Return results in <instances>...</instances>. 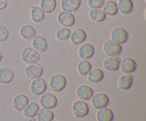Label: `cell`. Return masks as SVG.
<instances>
[{
    "label": "cell",
    "mask_w": 146,
    "mask_h": 121,
    "mask_svg": "<svg viewBox=\"0 0 146 121\" xmlns=\"http://www.w3.org/2000/svg\"><path fill=\"white\" fill-rule=\"evenodd\" d=\"M44 72V69L38 62L30 64L25 69V74L30 79H36L41 77Z\"/></svg>",
    "instance_id": "cell-9"
},
{
    "label": "cell",
    "mask_w": 146,
    "mask_h": 121,
    "mask_svg": "<svg viewBox=\"0 0 146 121\" xmlns=\"http://www.w3.org/2000/svg\"><path fill=\"white\" fill-rule=\"evenodd\" d=\"M103 11L105 12V14L108 16H115L118 14V4L116 1H113V0H108V1H105L104 6H103Z\"/></svg>",
    "instance_id": "cell-22"
},
{
    "label": "cell",
    "mask_w": 146,
    "mask_h": 121,
    "mask_svg": "<svg viewBox=\"0 0 146 121\" xmlns=\"http://www.w3.org/2000/svg\"><path fill=\"white\" fill-rule=\"evenodd\" d=\"M111 38L112 41L119 44H124L128 41L129 34L128 31L123 28L118 27L114 28L111 33Z\"/></svg>",
    "instance_id": "cell-6"
},
{
    "label": "cell",
    "mask_w": 146,
    "mask_h": 121,
    "mask_svg": "<svg viewBox=\"0 0 146 121\" xmlns=\"http://www.w3.org/2000/svg\"><path fill=\"white\" fill-rule=\"evenodd\" d=\"M94 94L93 89L88 85H81L76 90L77 96L83 101H89Z\"/></svg>",
    "instance_id": "cell-15"
},
{
    "label": "cell",
    "mask_w": 146,
    "mask_h": 121,
    "mask_svg": "<svg viewBox=\"0 0 146 121\" xmlns=\"http://www.w3.org/2000/svg\"><path fill=\"white\" fill-rule=\"evenodd\" d=\"M40 109L38 105L35 102H31L29 103L28 105L24 109V116L29 118H32L36 116L37 113L39 111Z\"/></svg>",
    "instance_id": "cell-26"
},
{
    "label": "cell",
    "mask_w": 146,
    "mask_h": 121,
    "mask_svg": "<svg viewBox=\"0 0 146 121\" xmlns=\"http://www.w3.org/2000/svg\"><path fill=\"white\" fill-rule=\"evenodd\" d=\"M40 103L44 109H54L58 104L57 98L54 94L47 92L44 93L40 98Z\"/></svg>",
    "instance_id": "cell-5"
},
{
    "label": "cell",
    "mask_w": 146,
    "mask_h": 121,
    "mask_svg": "<svg viewBox=\"0 0 146 121\" xmlns=\"http://www.w3.org/2000/svg\"><path fill=\"white\" fill-rule=\"evenodd\" d=\"M8 5V1L7 0H0V11L4 10L7 8Z\"/></svg>",
    "instance_id": "cell-35"
},
{
    "label": "cell",
    "mask_w": 146,
    "mask_h": 121,
    "mask_svg": "<svg viewBox=\"0 0 146 121\" xmlns=\"http://www.w3.org/2000/svg\"><path fill=\"white\" fill-rule=\"evenodd\" d=\"M51 121H57V120H51Z\"/></svg>",
    "instance_id": "cell-37"
},
{
    "label": "cell",
    "mask_w": 146,
    "mask_h": 121,
    "mask_svg": "<svg viewBox=\"0 0 146 121\" xmlns=\"http://www.w3.org/2000/svg\"><path fill=\"white\" fill-rule=\"evenodd\" d=\"M81 5V0H61V7L63 11L73 13L76 11Z\"/></svg>",
    "instance_id": "cell-16"
},
{
    "label": "cell",
    "mask_w": 146,
    "mask_h": 121,
    "mask_svg": "<svg viewBox=\"0 0 146 121\" xmlns=\"http://www.w3.org/2000/svg\"><path fill=\"white\" fill-rule=\"evenodd\" d=\"M121 60L118 57H109L104 61V67L108 72H115L118 70L121 65Z\"/></svg>",
    "instance_id": "cell-12"
},
{
    "label": "cell",
    "mask_w": 146,
    "mask_h": 121,
    "mask_svg": "<svg viewBox=\"0 0 146 121\" xmlns=\"http://www.w3.org/2000/svg\"><path fill=\"white\" fill-rule=\"evenodd\" d=\"M2 59H3V52H2V51L0 50V62H1Z\"/></svg>",
    "instance_id": "cell-36"
},
{
    "label": "cell",
    "mask_w": 146,
    "mask_h": 121,
    "mask_svg": "<svg viewBox=\"0 0 146 121\" xmlns=\"http://www.w3.org/2000/svg\"><path fill=\"white\" fill-rule=\"evenodd\" d=\"M96 118L98 121H113V112L107 107L100 109L96 113Z\"/></svg>",
    "instance_id": "cell-20"
},
{
    "label": "cell",
    "mask_w": 146,
    "mask_h": 121,
    "mask_svg": "<svg viewBox=\"0 0 146 121\" xmlns=\"http://www.w3.org/2000/svg\"><path fill=\"white\" fill-rule=\"evenodd\" d=\"M133 82V76L131 74H125L118 79V88L122 91H127L131 87Z\"/></svg>",
    "instance_id": "cell-18"
},
{
    "label": "cell",
    "mask_w": 146,
    "mask_h": 121,
    "mask_svg": "<svg viewBox=\"0 0 146 121\" xmlns=\"http://www.w3.org/2000/svg\"><path fill=\"white\" fill-rule=\"evenodd\" d=\"M120 68L124 74H131L136 70L137 62L133 58H125L121 61Z\"/></svg>",
    "instance_id": "cell-13"
},
{
    "label": "cell",
    "mask_w": 146,
    "mask_h": 121,
    "mask_svg": "<svg viewBox=\"0 0 146 121\" xmlns=\"http://www.w3.org/2000/svg\"><path fill=\"white\" fill-rule=\"evenodd\" d=\"M29 103L28 96L24 94H19L13 100V107L17 111H21Z\"/></svg>",
    "instance_id": "cell-17"
},
{
    "label": "cell",
    "mask_w": 146,
    "mask_h": 121,
    "mask_svg": "<svg viewBox=\"0 0 146 121\" xmlns=\"http://www.w3.org/2000/svg\"><path fill=\"white\" fill-rule=\"evenodd\" d=\"M91 104L96 109L107 107L109 103V97L104 93H97L91 98Z\"/></svg>",
    "instance_id": "cell-8"
},
{
    "label": "cell",
    "mask_w": 146,
    "mask_h": 121,
    "mask_svg": "<svg viewBox=\"0 0 146 121\" xmlns=\"http://www.w3.org/2000/svg\"><path fill=\"white\" fill-rule=\"evenodd\" d=\"M32 47L38 52H45L48 49L47 40L41 35H37L33 38Z\"/></svg>",
    "instance_id": "cell-14"
},
{
    "label": "cell",
    "mask_w": 146,
    "mask_h": 121,
    "mask_svg": "<svg viewBox=\"0 0 146 121\" xmlns=\"http://www.w3.org/2000/svg\"><path fill=\"white\" fill-rule=\"evenodd\" d=\"M117 4H118V10L123 14L128 15L133 11L134 5L132 0H119Z\"/></svg>",
    "instance_id": "cell-23"
},
{
    "label": "cell",
    "mask_w": 146,
    "mask_h": 121,
    "mask_svg": "<svg viewBox=\"0 0 146 121\" xmlns=\"http://www.w3.org/2000/svg\"><path fill=\"white\" fill-rule=\"evenodd\" d=\"M9 36V30L4 24H0V42H4Z\"/></svg>",
    "instance_id": "cell-34"
},
{
    "label": "cell",
    "mask_w": 146,
    "mask_h": 121,
    "mask_svg": "<svg viewBox=\"0 0 146 121\" xmlns=\"http://www.w3.org/2000/svg\"><path fill=\"white\" fill-rule=\"evenodd\" d=\"M71 34V29H69L67 27L61 28L56 31V37L57 39L60 41H65L70 38Z\"/></svg>",
    "instance_id": "cell-32"
},
{
    "label": "cell",
    "mask_w": 146,
    "mask_h": 121,
    "mask_svg": "<svg viewBox=\"0 0 146 121\" xmlns=\"http://www.w3.org/2000/svg\"><path fill=\"white\" fill-rule=\"evenodd\" d=\"M14 72L9 67H3L0 69V83L7 84L14 80Z\"/></svg>",
    "instance_id": "cell-19"
},
{
    "label": "cell",
    "mask_w": 146,
    "mask_h": 121,
    "mask_svg": "<svg viewBox=\"0 0 146 121\" xmlns=\"http://www.w3.org/2000/svg\"><path fill=\"white\" fill-rule=\"evenodd\" d=\"M95 52V48L91 44L86 43L81 45L79 48L78 56L83 60H88L93 58Z\"/></svg>",
    "instance_id": "cell-11"
},
{
    "label": "cell",
    "mask_w": 146,
    "mask_h": 121,
    "mask_svg": "<svg viewBox=\"0 0 146 121\" xmlns=\"http://www.w3.org/2000/svg\"><path fill=\"white\" fill-rule=\"evenodd\" d=\"M38 121H51L54 118V113L51 109H42L37 113Z\"/></svg>",
    "instance_id": "cell-28"
},
{
    "label": "cell",
    "mask_w": 146,
    "mask_h": 121,
    "mask_svg": "<svg viewBox=\"0 0 146 121\" xmlns=\"http://www.w3.org/2000/svg\"><path fill=\"white\" fill-rule=\"evenodd\" d=\"M56 0H41V9L46 14H51L56 7Z\"/></svg>",
    "instance_id": "cell-30"
},
{
    "label": "cell",
    "mask_w": 146,
    "mask_h": 121,
    "mask_svg": "<svg viewBox=\"0 0 146 121\" xmlns=\"http://www.w3.org/2000/svg\"><path fill=\"white\" fill-rule=\"evenodd\" d=\"M58 22L65 27H71L75 24V16L71 12L63 11L58 14L57 16Z\"/></svg>",
    "instance_id": "cell-10"
},
{
    "label": "cell",
    "mask_w": 146,
    "mask_h": 121,
    "mask_svg": "<svg viewBox=\"0 0 146 121\" xmlns=\"http://www.w3.org/2000/svg\"><path fill=\"white\" fill-rule=\"evenodd\" d=\"M66 84V79L61 74H56L53 75L49 82L50 89L55 92H61L65 89Z\"/></svg>",
    "instance_id": "cell-2"
},
{
    "label": "cell",
    "mask_w": 146,
    "mask_h": 121,
    "mask_svg": "<svg viewBox=\"0 0 146 121\" xmlns=\"http://www.w3.org/2000/svg\"><path fill=\"white\" fill-rule=\"evenodd\" d=\"M105 1V0H88V5L92 9H98L102 8Z\"/></svg>",
    "instance_id": "cell-33"
},
{
    "label": "cell",
    "mask_w": 146,
    "mask_h": 121,
    "mask_svg": "<svg viewBox=\"0 0 146 121\" xmlns=\"http://www.w3.org/2000/svg\"><path fill=\"white\" fill-rule=\"evenodd\" d=\"M88 80L91 83H99L104 79V73L99 68L91 69L88 74Z\"/></svg>",
    "instance_id": "cell-24"
},
{
    "label": "cell",
    "mask_w": 146,
    "mask_h": 121,
    "mask_svg": "<svg viewBox=\"0 0 146 121\" xmlns=\"http://www.w3.org/2000/svg\"><path fill=\"white\" fill-rule=\"evenodd\" d=\"M19 33L23 38L26 40H31L36 36V30L32 26L24 25L20 28Z\"/></svg>",
    "instance_id": "cell-25"
},
{
    "label": "cell",
    "mask_w": 146,
    "mask_h": 121,
    "mask_svg": "<svg viewBox=\"0 0 146 121\" xmlns=\"http://www.w3.org/2000/svg\"><path fill=\"white\" fill-rule=\"evenodd\" d=\"M91 69H92V65L88 60H82L78 65V73L83 77L86 76Z\"/></svg>",
    "instance_id": "cell-31"
},
{
    "label": "cell",
    "mask_w": 146,
    "mask_h": 121,
    "mask_svg": "<svg viewBox=\"0 0 146 121\" xmlns=\"http://www.w3.org/2000/svg\"><path fill=\"white\" fill-rule=\"evenodd\" d=\"M72 111L76 117L83 118L89 113V106L84 101L78 100L73 103Z\"/></svg>",
    "instance_id": "cell-4"
},
{
    "label": "cell",
    "mask_w": 146,
    "mask_h": 121,
    "mask_svg": "<svg viewBox=\"0 0 146 121\" xmlns=\"http://www.w3.org/2000/svg\"><path fill=\"white\" fill-rule=\"evenodd\" d=\"M41 59L39 52L31 47H28L23 50L21 52V60L26 64L36 63Z\"/></svg>",
    "instance_id": "cell-1"
},
{
    "label": "cell",
    "mask_w": 146,
    "mask_h": 121,
    "mask_svg": "<svg viewBox=\"0 0 146 121\" xmlns=\"http://www.w3.org/2000/svg\"><path fill=\"white\" fill-rule=\"evenodd\" d=\"M86 33L85 32V31L81 28H78L71 33L70 38H71V41L73 44L80 45L86 41Z\"/></svg>",
    "instance_id": "cell-21"
},
{
    "label": "cell",
    "mask_w": 146,
    "mask_h": 121,
    "mask_svg": "<svg viewBox=\"0 0 146 121\" xmlns=\"http://www.w3.org/2000/svg\"><path fill=\"white\" fill-rule=\"evenodd\" d=\"M104 52L110 57H118L122 52V46L121 44L115 41H107L103 46Z\"/></svg>",
    "instance_id": "cell-3"
},
{
    "label": "cell",
    "mask_w": 146,
    "mask_h": 121,
    "mask_svg": "<svg viewBox=\"0 0 146 121\" xmlns=\"http://www.w3.org/2000/svg\"><path fill=\"white\" fill-rule=\"evenodd\" d=\"M45 18V13L37 6H33L31 10V18L34 23H40L44 21Z\"/></svg>",
    "instance_id": "cell-27"
},
{
    "label": "cell",
    "mask_w": 146,
    "mask_h": 121,
    "mask_svg": "<svg viewBox=\"0 0 146 121\" xmlns=\"http://www.w3.org/2000/svg\"><path fill=\"white\" fill-rule=\"evenodd\" d=\"M106 14L103 9H92L89 13V16L93 21L96 23H101L105 21L106 18Z\"/></svg>",
    "instance_id": "cell-29"
},
{
    "label": "cell",
    "mask_w": 146,
    "mask_h": 121,
    "mask_svg": "<svg viewBox=\"0 0 146 121\" xmlns=\"http://www.w3.org/2000/svg\"><path fill=\"white\" fill-rule=\"evenodd\" d=\"M47 84L45 79L43 78L38 77L36 79H34L32 81L30 86L31 93L35 96H40L42 95L46 90Z\"/></svg>",
    "instance_id": "cell-7"
}]
</instances>
